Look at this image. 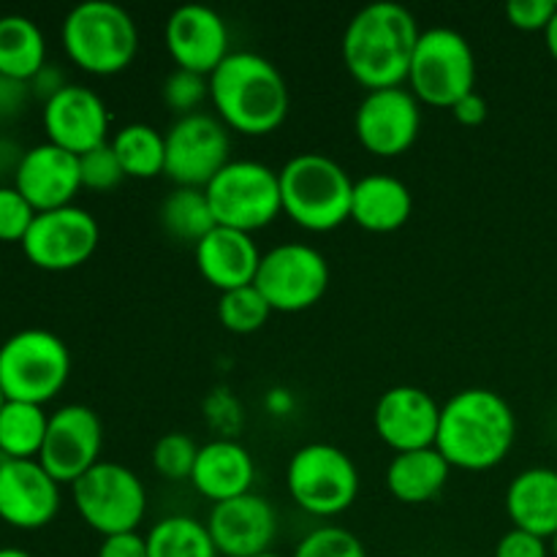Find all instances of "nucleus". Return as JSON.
I'll use <instances>...</instances> for the list:
<instances>
[{"instance_id":"nucleus-1","label":"nucleus","mask_w":557,"mask_h":557,"mask_svg":"<svg viewBox=\"0 0 557 557\" xmlns=\"http://www.w3.org/2000/svg\"><path fill=\"white\" fill-rule=\"evenodd\" d=\"M422 30L400 3H370L351 16L343 33V63L364 90L403 87Z\"/></svg>"},{"instance_id":"nucleus-2","label":"nucleus","mask_w":557,"mask_h":557,"mask_svg":"<svg viewBox=\"0 0 557 557\" xmlns=\"http://www.w3.org/2000/svg\"><path fill=\"white\" fill-rule=\"evenodd\" d=\"M517 438V417L509 403L493 389L473 386L441 406L435 449L451 468L490 471L500 466Z\"/></svg>"},{"instance_id":"nucleus-3","label":"nucleus","mask_w":557,"mask_h":557,"mask_svg":"<svg viewBox=\"0 0 557 557\" xmlns=\"http://www.w3.org/2000/svg\"><path fill=\"white\" fill-rule=\"evenodd\" d=\"M218 120L245 136H267L288 114V87L277 65L256 52H232L210 74Z\"/></svg>"},{"instance_id":"nucleus-4","label":"nucleus","mask_w":557,"mask_h":557,"mask_svg":"<svg viewBox=\"0 0 557 557\" xmlns=\"http://www.w3.org/2000/svg\"><path fill=\"white\" fill-rule=\"evenodd\" d=\"M283 215L308 232H332L351 221L354 180L324 152H299L277 172Z\"/></svg>"},{"instance_id":"nucleus-5","label":"nucleus","mask_w":557,"mask_h":557,"mask_svg":"<svg viewBox=\"0 0 557 557\" xmlns=\"http://www.w3.org/2000/svg\"><path fill=\"white\" fill-rule=\"evenodd\" d=\"M60 36L71 63L96 76L125 71L139 49L134 16L109 0H85L71 9Z\"/></svg>"},{"instance_id":"nucleus-6","label":"nucleus","mask_w":557,"mask_h":557,"mask_svg":"<svg viewBox=\"0 0 557 557\" xmlns=\"http://www.w3.org/2000/svg\"><path fill=\"white\" fill-rule=\"evenodd\" d=\"M71 375L69 346L47 330H22L0 346V386L5 400L44 406Z\"/></svg>"},{"instance_id":"nucleus-7","label":"nucleus","mask_w":557,"mask_h":557,"mask_svg":"<svg viewBox=\"0 0 557 557\" xmlns=\"http://www.w3.org/2000/svg\"><path fill=\"white\" fill-rule=\"evenodd\" d=\"M218 226L253 234L283 212L281 177L259 161H228L205 188Z\"/></svg>"},{"instance_id":"nucleus-8","label":"nucleus","mask_w":557,"mask_h":557,"mask_svg":"<svg viewBox=\"0 0 557 557\" xmlns=\"http://www.w3.org/2000/svg\"><path fill=\"white\" fill-rule=\"evenodd\" d=\"M411 92L419 101L451 109L476 90V54L468 38L451 27H433L419 36L411 60Z\"/></svg>"},{"instance_id":"nucleus-9","label":"nucleus","mask_w":557,"mask_h":557,"mask_svg":"<svg viewBox=\"0 0 557 557\" xmlns=\"http://www.w3.org/2000/svg\"><path fill=\"white\" fill-rule=\"evenodd\" d=\"M286 487L294 504L308 515L337 517L357 500L359 471L337 446L308 444L288 460Z\"/></svg>"},{"instance_id":"nucleus-10","label":"nucleus","mask_w":557,"mask_h":557,"mask_svg":"<svg viewBox=\"0 0 557 557\" xmlns=\"http://www.w3.org/2000/svg\"><path fill=\"white\" fill-rule=\"evenodd\" d=\"M71 493H74V506L82 520L103 539L134 533L145 520V484L131 468L120 462L101 460L71 484Z\"/></svg>"},{"instance_id":"nucleus-11","label":"nucleus","mask_w":557,"mask_h":557,"mask_svg":"<svg viewBox=\"0 0 557 557\" xmlns=\"http://www.w3.org/2000/svg\"><path fill=\"white\" fill-rule=\"evenodd\" d=\"M253 286L277 313H302L330 288V264L313 245L283 243L261 253Z\"/></svg>"},{"instance_id":"nucleus-12","label":"nucleus","mask_w":557,"mask_h":557,"mask_svg":"<svg viewBox=\"0 0 557 557\" xmlns=\"http://www.w3.org/2000/svg\"><path fill=\"white\" fill-rule=\"evenodd\" d=\"M166 139V174L177 188H201L212 183L218 172L232 158V139L228 128L218 117L205 112L185 114L172 123L163 134Z\"/></svg>"},{"instance_id":"nucleus-13","label":"nucleus","mask_w":557,"mask_h":557,"mask_svg":"<svg viewBox=\"0 0 557 557\" xmlns=\"http://www.w3.org/2000/svg\"><path fill=\"white\" fill-rule=\"evenodd\" d=\"M98 223L82 207H60V210L38 212L30 232L22 239L27 261L38 270L69 272L90 261L98 248Z\"/></svg>"},{"instance_id":"nucleus-14","label":"nucleus","mask_w":557,"mask_h":557,"mask_svg":"<svg viewBox=\"0 0 557 557\" xmlns=\"http://www.w3.org/2000/svg\"><path fill=\"white\" fill-rule=\"evenodd\" d=\"M103 424L87 406H63L49 417L38 462L58 484H74L101 462Z\"/></svg>"},{"instance_id":"nucleus-15","label":"nucleus","mask_w":557,"mask_h":557,"mask_svg":"<svg viewBox=\"0 0 557 557\" xmlns=\"http://www.w3.org/2000/svg\"><path fill=\"white\" fill-rule=\"evenodd\" d=\"M419 128H422L419 98L406 87L364 92L354 117L359 145L379 158H397L411 150Z\"/></svg>"},{"instance_id":"nucleus-16","label":"nucleus","mask_w":557,"mask_h":557,"mask_svg":"<svg viewBox=\"0 0 557 557\" xmlns=\"http://www.w3.org/2000/svg\"><path fill=\"white\" fill-rule=\"evenodd\" d=\"M60 509V484L38 460L0 457V520L20 531L49 525Z\"/></svg>"},{"instance_id":"nucleus-17","label":"nucleus","mask_w":557,"mask_h":557,"mask_svg":"<svg viewBox=\"0 0 557 557\" xmlns=\"http://www.w3.org/2000/svg\"><path fill=\"white\" fill-rule=\"evenodd\" d=\"M438 424L441 406L419 386H392L375 403V433L395 455L433 449Z\"/></svg>"},{"instance_id":"nucleus-18","label":"nucleus","mask_w":557,"mask_h":557,"mask_svg":"<svg viewBox=\"0 0 557 557\" xmlns=\"http://www.w3.org/2000/svg\"><path fill=\"white\" fill-rule=\"evenodd\" d=\"M207 531H210L218 555L256 557L270 553L277 536L275 506L253 493L212 504Z\"/></svg>"},{"instance_id":"nucleus-19","label":"nucleus","mask_w":557,"mask_h":557,"mask_svg":"<svg viewBox=\"0 0 557 557\" xmlns=\"http://www.w3.org/2000/svg\"><path fill=\"white\" fill-rule=\"evenodd\" d=\"M166 49L177 69L210 76L228 58V27L210 5H180L166 22Z\"/></svg>"},{"instance_id":"nucleus-20","label":"nucleus","mask_w":557,"mask_h":557,"mask_svg":"<svg viewBox=\"0 0 557 557\" xmlns=\"http://www.w3.org/2000/svg\"><path fill=\"white\" fill-rule=\"evenodd\" d=\"M44 131L49 141L74 156H85L92 147L107 145L109 112L96 90L69 85L44 103Z\"/></svg>"},{"instance_id":"nucleus-21","label":"nucleus","mask_w":557,"mask_h":557,"mask_svg":"<svg viewBox=\"0 0 557 557\" xmlns=\"http://www.w3.org/2000/svg\"><path fill=\"white\" fill-rule=\"evenodd\" d=\"M14 188L36 212L69 207L82 188L79 156L52 141L30 147L14 174Z\"/></svg>"},{"instance_id":"nucleus-22","label":"nucleus","mask_w":557,"mask_h":557,"mask_svg":"<svg viewBox=\"0 0 557 557\" xmlns=\"http://www.w3.org/2000/svg\"><path fill=\"white\" fill-rule=\"evenodd\" d=\"M194 256L201 277L221 294L234 292V288L243 286H253L256 272H259L261 264V253L256 239L250 237V234L226 226L212 228V232L196 245Z\"/></svg>"},{"instance_id":"nucleus-23","label":"nucleus","mask_w":557,"mask_h":557,"mask_svg":"<svg viewBox=\"0 0 557 557\" xmlns=\"http://www.w3.org/2000/svg\"><path fill=\"white\" fill-rule=\"evenodd\" d=\"M256 479V462L243 444L232 438H215L199 449L194 466V487L212 504L248 495Z\"/></svg>"},{"instance_id":"nucleus-24","label":"nucleus","mask_w":557,"mask_h":557,"mask_svg":"<svg viewBox=\"0 0 557 557\" xmlns=\"http://www.w3.org/2000/svg\"><path fill=\"white\" fill-rule=\"evenodd\" d=\"M413 212V196L403 180L392 174H368L354 183L351 221L373 234L397 232Z\"/></svg>"},{"instance_id":"nucleus-25","label":"nucleus","mask_w":557,"mask_h":557,"mask_svg":"<svg viewBox=\"0 0 557 557\" xmlns=\"http://www.w3.org/2000/svg\"><path fill=\"white\" fill-rule=\"evenodd\" d=\"M506 511L515 528L553 542L557 533V471L528 468L506 490Z\"/></svg>"},{"instance_id":"nucleus-26","label":"nucleus","mask_w":557,"mask_h":557,"mask_svg":"<svg viewBox=\"0 0 557 557\" xmlns=\"http://www.w3.org/2000/svg\"><path fill=\"white\" fill-rule=\"evenodd\" d=\"M451 466L438 449L403 451L386 468V487L400 504H428L449 482Z\"/></svg>"},{"instance_id":"nucleus-27","label":"nucleus","mask_w":557,"mask_h":557,"mask_svg":"<svg viewBox=\"0 0 557 557\" xmlns=\"http://www.w3.org/2000/svg\"><path fill=\"white\" fill-rule=\"evenodd\" d=\"M47 65V41L30 16H0V74L30 85L33 76Z\"/></svg>"},{"instance_id":"nucleus-28","label":"nucleus","mask_w":557,"mask_h":557,"mask_svg":"<svg viewBox=\"0 0 557 557\" xmlns=\"http://www.w3.org/2000/svg\"><path fill=\"white\" fill-rule=\"evenodd\" d=\"M112 150L117 152V161L123 166L125 177L152 180L166 169V139L161 131L147 123L123 125L117 134L109 139Z\"/></svg>"},{"instance_id":"nucleus-29","label":"nucleus","mask_w":557,"mask_h":557,"mask_svg":"<svg viewBox=\"0 0 557 557\" xmlns=\"http://www.w3.org/2000/svg\"><path fill=\"white\" fill-rule=\"evenodd\" d=\"M47 428L49 417L44 413V406L9 400L0 411V457L38 460Z\"/></svg>"},{"instance_id":"nucleus-30","label":"nucleus","mask_w":557,"mask_h":557,"mask_svg":"<svg viewBox=\"0 0 557 557\" xmlns=\"http://www.w3.org/2000/svg\"><path fill=\"white\" fill-rule=\"evenodd\" d=\"M158 218L169 237L190 245V248H196L218 226L210 201L201 188H177L174 194H169Z\"/></svg>"},{"instance_id":"nucleus-31","label":"nucleus","mask_w":557,"mask_h":557,"mask_svg":"<svg viewBox=\"0 0 557 557\" xmlns=\"http://www.w3.org/2000/svg\"><path fill=\"white\" fill-rule=\"evenodd\" d=\"M150 557H218L207 522L185 515H172L158 520L147 533Z\"/></svg>"},{"instance_id":"nucleus-32","label":"nucleus","mask_w":557,"mask_h":557,"mask_svg":"<svg viewBox=\"0 0 557 557\" xmlns=\"http://www.w3.org/2000/svg\"><path fill=\"white\" fill-rule=\"evenodd\" d=\"M272 308L256 286L234 288V292L221 294L218 299V319L234 335H250L259 332L270 319Z\"/></svg>"},{"instance_id":"nucleus-33","label":"nucleus","mask_w":557,"mask_h":557,"mask_svg":"<svg viewBox=\"0 0 557 557\" xmlns=\"http://www.w3.org/2000/svg\"><path fill=\"white\" fill-rule=\"evenodd\" d=\"M201 446L185 433H166L152 446V466L169 482H190Z\"/></svg>"},{"instance_id":"nucleus-34","label":"nucleus","mask_w":557,"mask_h":557,"mask_svg":"<svg viewBox=\"0 0 557 557\" xmlns=\"http://www.w3.org/2000/svg\"><path fill=\"white\" fill-rule=\"evenodd\" d=\"M210 96V76L194 74V71L174 69L172 74L163 79L161 98L166 103V109H172L177 117H185V114L199 112L201 101Z\"/></svg>"},{"instance_id":"nucleus-35","label":"nucleus","mask_w":557,"mask_h":557,"mask_svg":"<svg viewBox=\"0 0 557 557\" xmlns=\"http://www.w3.org/2000/svg\"><path fill=\"white\" fill-rule=\"evenodd\" d=\"M292 557H368V549L346 528L324 525L310 531Z\"/></svg>"},{"instance_id":"nucleus-36","label":"nucleus","mask_w":557,"mask_h":557,"mask_svg":"<svg viewBox=\"0 0 557 557\" xmlns=\"http://www.w3.org/2000/svg\"><path fill=\"white\" fill-rule=\"evenodd\" d=\"M79 177L82 188L87 190H112L123 183L125 172L117 161V152L112 150L109 141L79 156Z\"/></svg>"},{"instance_id":"nucleus-37","label":"nucleus","mask_w":557,"mask_h":557,"mask_svg":"<svg viewBox=\"0 0 557 557\" xmlns=\"http://www.w3.org/2000/svg\"><path fill=\"white\" fill-rule=\"evenodd\" d=\"M38 212L14 185H0V243H20L30 232Z\"/></svg>"},{"instance_id":"nucleus-38","label":"nucleus","mask_w":557,"mask_h":557,"mask_svg":"<svg viewBox=\"0 0 557 557\" xmlns=\"http://www.w3.org/2000/svg\"><path fill=\"white\" fill-rule=\"evenodd\" d=\"M557 11L555 0H511L506 5V16L517 30L544 33Z\"/></svg>"},{"instance_id":"nucleus-39","label":"nucleus","mask_w":557,"mask_h":557,"mask_svg":"<svg viewBox=\"0 0 557 557\" xmlns=\"http://www.w3.org/2000/svg\"><path fill=\"white\" fill-rule=\"evenodd\" d=\"M495 557H549L547 539H539L533 533L520 531V528H511L509 533H504L495 547Z\"/></svg>"},{"instance_id":"nucleus-40","label":"nucleus","mask_w":557,"mask_h":557,"mask_svg":"<svg viewBox=\"0 0 557 557\" xmlns=\"http://www.w3.org/2000/svg\"><path fill=\"white\" fill-rule=\"evenodd\" d=\"M33 90L27 82L9 79V76L0 74V120H11L27 107Z\"/></svg>"},{"instance_id":"nucleus-41","label":"nucleus","mask_w":557,"mask_h":557,"mask_svg":"<svg viewBox=\"0 0 557 557\" xmlns=\"http://www.w3.org/2000/svg\"><path fill=\"white\" fill-rule=\"evenodd\" d=\"M98 557H150L147 553V536L139 533H117V536H107L98 547Z\"/></svg>"},{"instance_id":"nucleus-42","label":"nucleus","mask_w":557,"mask_h":557,"mask_svg":"<svg viewBox=\"0 0 557 557\" xmlns=\"http://www.w3.org/2000/svg\"><path fill=\"white\" fill-rule=\"evenodd\" d=\"M69 85H71V82H65L63 71H60L58 65H49V63L44 65V69L38 71V74L30 79L33 96L44 98V103H47L49 98L58 96V92L63 90V87H69Z\"/></svg>"},{"instance_id":"nucleus-43","label":"nucleus","mask_w":557,"mask_h":557,"mask_svg":"<svg viewBox=\"0 0 557 557\" xmlns=\"http://www.w3.org/2000/svg\"><path fill=\"white\" fill-rule=\"evenodd\" d=\"M451 114L460 125H482L487 120V101L473 90L451 107Z\"/></svg>"},{"instance_id":"nucleus-44","label":"nucleus","mask_w":557,"mask_h":557,"mask_svg":"<svg viewBox=\"0 0 557 557\" xmlns=\"http://www.w3.org/2000/svg\"><path fill=\"white\" fill-rule=\"evenodd\" d=\"M22 158H25V150H22L16 141L11 139H0V174L11 172L16 174V169H20Z\"/></svg>"},{"instance_id":"nucleus-45","label":"nucleus","mask_w":557,"mask_h":557,"mask_svg":"<svg viewBox=\"0 0 557 557\" xmlns=\"http://www.w3.org/2000/svg\"><path fill=\"white\" fill-rule=\"evenodd\" d=\"M544 41H547L549 54H553V58L557 60V11H555L553 22L547 25V30H544Z\"/></svg>"},{"instance_id":"nucleus-46","label":"nucleus","mask_w":557,"mask_h":557,"mask_svg":"<svg viewBox=\"0 0 557 557\" xmlns=\"http://www.w3.org/2000/svg\"><path fill=\"white\" fill-rule=\"evenodd\" d=\"M0 557H33V555H30V553H25V549L5 547V549H0Z\"/></svg>"},{"instance_id":"nucleus-47","label":"nucleus","mask_w":557,"mask_h":557,"mask_svg":"<svg viewBox=\"0 0 557 557\" xmlns=\"http://www.w3.org/2000/svg\"><path fill=\"white\" fill-rule=\"evenodd\" d=\"M5 403H9V400H5V392H3V386H0V411H3Z\"/></svg>"},{"instance_id":"nucleus-48","label":"nucleus","mask_w":557,"mask_h":557,"mask_svg":"<svg viewBox=\"0 0 557 557\" xmlns=\"http://www.w3.org/2000/svg\"><path fill=\"white\" fill-rule=\"evenodd\" d=\"M256 557H283V555H277V553H272V549H270V553H261V555H256Z\"/></svg>"},{"instance_id":"nucleus-49","label":"nucleus","mask_w":557,"mask_h":557,"mask_svg":"<svg viewBox=\"0 0 557 557\" xmlns=\"http://www.w3.org/2000/svg\"><path fill=\"white\" fill-rule=\"evenodd\" d=\"M553 555L557 557V533H555V539H553Z\"/></svg>"},{"instance_id":"nucleus-50","label":"nucleus","mask_w":557,"mask_h":557,"mask_svg":"<svg viewBox=\"0 0 557 557\" xmlns=\"http://www.w3.org/2000/svg\"><path fill=\"white\" fill-rule=\"evenodd\" d=\"M0 277H3V270H0Z\"/></svg>"},{"instance_id":"nucleus-51","label":"nucleus","mask_w":557,"mask_h":557,"mask_svg":"<svg viewBox=\"0 0 557 557\" xmlns=\"http://www.w3.org/2000/svg\"><path fill=\"white\" fill-rule=\"evenodd\" d=\"M0 16H3V14H0Z\"/></svg>"}]
</instances>
